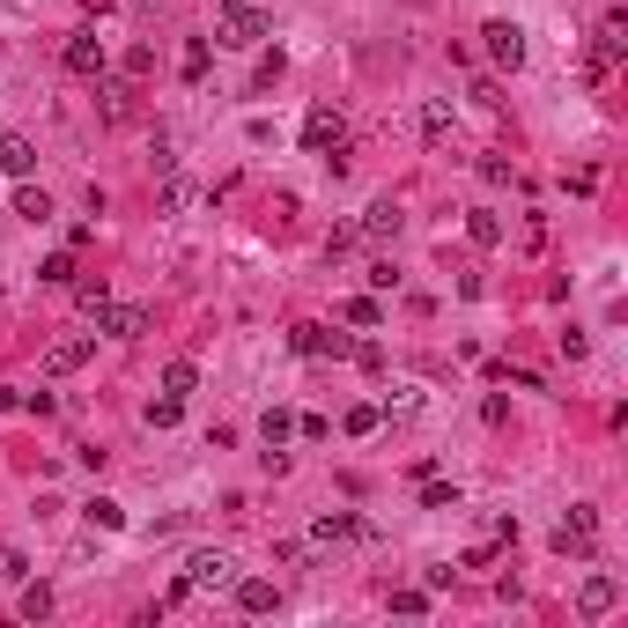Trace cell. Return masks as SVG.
Masks as SVG:
<instances>
[{
    "label": "cell",
    "instance_id": "cell-1",
    "mask_svg": "<svg viewBox=\"0 0 628 628\" xmlns=\"http://www.w3.org/2000/svg\"><path fill=\"white\" fill-rule=\"evenodd\" d=\"M348 119H340L333 104H311V119H303V148H311V156H326L333 170H348Z\"/></svg>",
    "mask_w": 628,
    "mask_h": 628
},
{
    "label": "cell",
    "instance_id": "cell-2",
    "mask_svg": "<svg viewBox=\"0 0 628 628\" xmlns=\"http://www.w3.org/2000/svg\"><path fill=\"white\" fill-rule=\"evenodd\" d=\"M237 584V562L222 555V547H200L193 562H185V592H230Z\"/></svg>",
    "mask_w": 628,
    "mask_h": 628
},
{
    "label": "cell",
    "instance_id": "cell-3",
    "mask_svg": "<svg viewBox=\"0 0 628 628\" xmlns=\"http://www.w3.org/2000/svg\"><path fill=\"white\" fill-rule=\"evenodd\" d=\"M555 547H562V555H592V547H599V510L592 503H569V518L555 525Z\"/></svg>",
    "mask_w": 628,
    "mask_h": 628
},
{
    "label": "cell",
    "instance_id": "cell-4",
    "mask_svg": "<svg viewBox=\"0 0 628 628\" xmlns=\"http://www.w3.org/2000/svg\"><path fill=\"white\" fill-rule=\"evenodd\" d=\"M259 37H266V15H259V0H244V8H222V37H215V45H259Z\"/></svg>",
    "mask_w": 628,
    "mask_h": 628
},
{
    "label": "cell",
    "instance_id": "cell-5",
    "mask_svg": "<svg viewBox=\"0 0 628 628\" xmlns=\"http://www.w3.org/2000/svg\"><path fill=\"white\" fill-rule=\"evenodd\" d=\"M97 333H111V340H141V333H148V311H141V303H104V311H97Z\"/></svg>",
    "mask_w": 628,
    "mask_h": 628
},
{
    "label": "cell",
    "instance_id": "cell-6",
    "mask_svg": "<svg viewBox=\"0 0 628 628\" xmlns=\"http://www.w3.org/2000/svg\"><path fill=\"white\" fill-rule=\"evenodd\" d=\"M399 222H407V215H399V200H370V207H363V222H355V237L392 244V237H399Z\"/></svg>",
    "mask_w": 628,
    "mask_h": 628
},
{
    "label": "cell",
    "instance_id": "cell-7",
    "mask_svg": "<svg viewBox=\"0 0 628 628\" xmlns=\"http://www.w3.org/2000/svg\"><path fill=\"white\" fill-rule=\"evenodd\" d=\"M89 348H97V333H67V340H52V348H45V370H52V377L82 370V363H89Z\"/></svg>",
    "mask_w": 628,
    "mask_h": 628
},
{
    "label": "cell",
    "instance_id": "cell-8",
    "mask_svg": "<svg viewBox=\"0 0 628 628\" xmlns=\"http://www.w3.org/2000/svg\"><path fill=\"white\" fill-rule=\"evenodd\" d=\"M481 37H488V60L496 67H525V30L518 23H488Z\"/></svg>",
    "mask_w": 628,
    "mask_h": 628
},
{
    "label": "cell",
    "instance_id": "cell-9",
    "mask_svg": "<svg viewBox=\"0 0 628 628\" xmlns=\"http://www.w3.org/2000/svg\"><path fill=\"white\" fill-rule=\"evenodd\" d=\"M67 74H104V37L97 30H74L67 37Z\"/></svg>",
    "mask_w": 628,
    "mask_h": 628
},
{
    "label": "cell",
    "instance_id": "cell-10",
    "mask_svg": "<svg viewBox=\"0 0 628 628\" xmlns=\"http://www.w3.org/2000/svg\"><path fill=\"white\" fill-rule=\"evenodd\" d=\"M577 606H584V614H614V606H621V577H584V592H577Z\"/></svg>",
    "mask_w": 628,
    "mask_h": 628
},
{
    "label": "cell",
    "instance_id": "cell-11",
    "mask_svg": "<svg viewBox=\"0 0 628 628\" xmlns=\"http://www.w3.org/2000/svg\"><path fill=\"white\" fill-rule=\"evenodd\" d=\"M30 170H37V148L23 133H0V178H30Z\"/></svg>",
    "mask_w": 628,
    "mask_h": 628
},
{
    "label": "cell",
    "instance_id": "cell-12",
    "mask_svg": "<svg viewBox=\"0 0 628 628\" xmlns=\"http://www.w3.org/2000/svg\"><path fill=\"white\" fill-rule=\"evenodd\" d=\"M230 592H237V606H244V614H274V606H281V592H274L266 577H237Z\"/></svg>",
    "mask_w": 628,
    "mask_h": 628
},
{
    "label": "cell",
    "instance_id": "cell-13",
    "mask_svg": "<svg viewBox=\"0 0 628 628\" xmlns=\"http://www.w3.org/2000/svg\"><path fill=\"white\" fill-rule=\"evenodd\" d=\"M289 340H296V355H348V340L326 333V326H296Z\"/></svg>",
    "mask_w": 628,
    "mask_h": 628
},
{
    "label": "cell",
    "instance_id": "cell-14",
    "mask_svg": "<svg viewBox=\"0 0 628 628\" xmlns=\"http://www.w3.org/2000/svg\"><path fill=\"white\" fill-rule=\"evenodd\" d=\"M422 141H429V148L451 141V97H429V104H422Z\"/></svg>",
    "mask_w": 628,
    "mask_h": 628
},
{
    "label": "cell",
    "instance_id": "cell-15",
    "mask_svg": "<svg viewBox=\"0 0 628 628\" xmlns=\"http://www.w3.org/2000/svg\"><path fill=\"white\" fill-rule=\"evenodd\" d=\"M414 414H422V385H399V392H385L377 422H414Z\"/></svg>",
    "mask_w": 628,
    "mask_h": 628
},
{
    "label": "cell",
    "instance_id": "cell-16",
    "mask_svg": "<svg viewBox=\"0 0 628 628\" xmlns=\"http://www.w3.org/2000/svg\"><path fill=\"white\" fill-rule=\"evenodd\" d=\"M466 237L481 244V252H488V244H503V215H496V207H473V215H466Z\"/></svg>",
    "mask_w": 628,
    "mask_h": 628
},
{
    "label": "cell",
    "instance_id": "cell-17",
    "mask_svg": "<svg viewBox=\"0 0 628 628\" xmlns=\"http://www.w3.org/2000/svg\"><path fill=\"white\" fill-rule=\"evenodd\" d=\"M74 303H82V311H89V318H97V311H104V303H111V289H104V274H74Z\"/></svg>",
    "mask_w": 628,
    "mask_h": 628
},
{
    "label": "cell",
    "instance_id": "cell-18",
    "mask_svg": "<svg viewBox=\"0 0 628 628\" xmlns=\"http://www.w3.org/2000/svg\"><path fill=\"white\" fill-rule=\"evenodd\" d=\"M355 532H370V525H355L348 510H326V518L311 525V540H355Z\"/></svg>",
    "mask_w": 628,
    "mask_h": 628
},
{
    "label": "cell",
    "instance_id": "cell-19",
    "mask_svg": "<svg viewBox=\"0 0 628 628\" xmlns=\"http://www.w3.org/2000/svg\"><path fill=\"white\" fill-rule=\"evenodd\" d=\"M97 97H104V119H111V126H126V119H133V89H126V82H104Z\"/></svg>",
    "mask_w": 628,
    "mask_h": 628
},
{
    "label": "cell",
    "instance_id": "cell-20",
    "mask_svg": "<svg viewBox=\"0 0 628 628\" xmlns=\"http://www.w3.org/2000/svg\"><path fill=\"white\" fill-rule=\"evenodd\" d=\"M259 436H266V444H289V436H296V414H289V407H266Z\"/></svg>",
    "mask_w": 628,
    "mask_h": 628
},
{
    "label": "cell",
    "instance_id": "cell-21",
    "mask_svg": "<svg viewBox=\"0 0 628 628\" xmlns=\"http://www.w3.org/2000/svg\"><path fill=\"white\" fill-rule=\"evenodd\" d=\"M340 318H348V326H377V318H385V311H377V296H348V303H340Z\"/></svg>",
    "mask_w": 628,
    "mask_h": 628
},
{
    "label": "cell",
    "instance_id": "cell-22",
    "mask_svg": "<svg viewBox=\"0 0 628 628\" xmlns=\"http://www.w3.org/2000/svg\"><path fill=\"white\" fill-rule=\"evenodd\" d=\"M156 207H163V215H185V207H193V185H185V178H163Z\"/></svg>",
    "mask_w": 628,
    "mask_h": 628
},
{
    "label": "cell",
    "instance_id": "cell-23",
    "mask_svg": "<svg viewBox=\"0 0 628 628\" xmlns=\"http://www.w3.org/2000/svg\"><path fill=\"white\" fill-rule=\"evenodd\" d=\"M15 215L23 222H52V200L37 193V185H23V193H15Z\"/></svg>",
    "mask_w": 628,
    "mask_h": 628
},
{
    "label": "cell",
    "instance_id": "cell-24",
    "mask_svg": "<svg viewBox=\"0 0 628 628\" xmlns=\"http://www.w3.org/2000/svg\"><path fill=\"white\" fill-rule=\"evenodd\" d=\"M15 606H23V621H45L52 614V584H23V599H15Z\"/></svg>",
    "mask_w": 628,
    "mask_h": 628
},
{
    "label": "cell",
    "instance_id": "cell-25",
    "mask_svg": "<svg viewBox=\"0 0 628 628\" xmlns=\"http://www.w3.org/2000/svg\"><path fill=\"white\" fill-rule=\"evenodd\" d=\"M207 60H215V52H207V37H193V45H185V60H178V74H185V82H200Z\"/></svg>",
    "mask_w": 628,
    "mask_h": 628
},
{
    "label": "cell",
    "instance_id": "cell-26",
    "mask_svg": "<svg viewBox=\"0 0 628 628\" xmlns=\"http://www.w3.org/2000/svg\"><path fill=\"white\" fill-rule=\"evenodd\" d=\"M37 281H52V289H67V281H74V252H52L45 266H37Z\"/></svg>",
    "mask_w": 628,
    "mask_h": 628
},
{
    "label": "cell",
    "instance_id": "cell-27",
    "mask_svg": "<svg viewBox=\"0 0 628 628\" xmlns=\"http://www.w3.org/2000/svg\"><path fill=\"white\" fill-rule=\"evenodd\" d=\"M193 385H200V370H193V363H170V370H163V392H170V399H185Z\"/></svg>",
    "mask_w": 628,
    "mask_h": 628
},
{
    "label": "cell",
    "instance_id": "cell-28",
    "mask_svg": "<svg viewBox=\"0 0 628 628\" xmlns=\"http://www.w3.org/2000/svg\"><path fill=\"white\" fill-rule=\"evenodd\" d=\"M422 510H459V488H444V481L429 473V481H422Z\"/></svg>",
    "mask_w": 628,
    "mask_h": 628
},
{
    "label": "cell",
    "instance_id": "cell-29",
    "mask_svg": "<svg viewBox=\"0 0 628 628\" xmlns=\"http://www.w3.org/2000/svg\"><path fill=\"white\" fill-rule=\"evenodd\" d=\"M89 525H97V532H119V525H126V510L97 496V503H89Z\"/></svg>",
    "mask_w": 628,
    "mask_h": 628
},
{
    "label": "cell",
    "instance_id": "cell-30",
    "mask_svg": "<svg viewBox=\"0 0 628 628\" xmlns=\"http://www.w3.org/2000/svg\"><path fill=\"white\" fill-rule=\"evenodd\" d=\"M178 407H185V399H170V392L148 399V429H170V422H178Z\"/></svg>",
    "mask_w": 628,
    "mask_h": 628
},
{
    "label": "cell",
    "instance_id": "cell-31",
    "mask_svg": "<svg viewBox=\"0 0 628 628\" xmlns=\"http://www.w3.org/2000/svg\"><path fill=\"white\" fill-rule=\"evenodd\" d=\"M340 429H348V436H370V429H377V407H348V414H340Z\"/></svg>",
    "mask_w": 628,
    "mask_h": 628
},
{
    "label": "cell",
    "instance_id": "cell-32",
    "mask_svg": "<svg viewBox=\"0 0 628 628\" xmlns=\"http://www.w3.org/2000/svg\"><path fill=\"white\" fill-rule=\"evenodd\" d=\"M392 614H429V592H392Z\"/></svg>",
    "mask_w": 628,
    "mask_h": 628
}]
</instances>
